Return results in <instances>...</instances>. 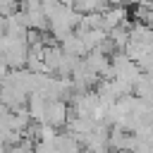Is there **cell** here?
I'll use <instances>...</instances> for the list:
<instances>
[{
  "mask_svg": "<svg viewBox=\"0 0 153 153\" xmlns=\"http://www.w3.org/2000/svg\"><path fill=\"white\" fill-rule=\"evenodd\" d=\"M67 120H69V103L67 100H48L43 124H48L53 129H62L67 124Z\"/></svg>",
  "mask_w": 153,
  "mask_h": 153,
  "instance_id": "1",
  "label": "cell"
},
{
  "mask_svg": "<svg viewBox=\"0 0 153 153\" xmlns=\"http://www.w3.org/2000/svg\"><path fill=\"white\" fill-rule=\"evenodd\" d=\"M81 62L86 65V69L88 72H93L96 76H100L103 79V74L108 72V67H110V57L108 55H103L100 50H88L84 57H81Z\"/></svg>",
  "mask_w": 153,
  "mask_h": 153,
  "instance_id": "2",
  "label": "cell"
},
{
  "mask_svg": "<svg viewBox=\"0 0 153 153\" xmlns=\"http://www.w3.org/2000/svg\"><path fill=\"white\" fill-rule=\"evenodd\" d=\"M7 33V24H5V17H0V38Z\"/></svg>",
  "mask_w": 153,
  "mask_h": 153,
  "instance_id": "3",
  "label": "cell"
}]
</instances>
